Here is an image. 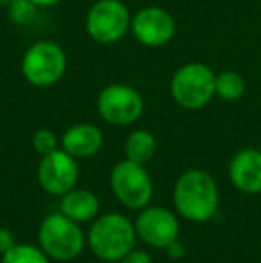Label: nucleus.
I'll list each match as a JSON object with an SVG mask.
<instances>
[{
    "mask_svg": "<svg viewBox=\"0 0 261 263\" xmlns=\"http://www.w3.org/2000/svg\"><path fill=\"white\" fill-rule=\"evenodd\" d=\"M66 54L59 43L52 40L36 42L22 58V76L34 88H50L63 79L66 72Z\"/></svg>",
    "mask_w": 261,
    "mask_h": 263,
    "instance_id": "5",
    "label": "nucleus"
},
{
    "mask_svg": "<svg viewBox=\"0 0 261 263\" xmlns=\"http://www.w3.org/2000/svg\"><path fill=\"white\" fill-rule=\"evenodd\" d=\"M57 143H59V140H57L56 133H52L50 129H38L32 136V147L39 156H45V154L56 151Z\"/></svg>",
    "mask_w": 261,
    "mask_h": 263,
    "instance_id": "19",
    "label": "nucleus"
},
{
    "mask_svg": "<svg viewBox=\"0 0 261 263\" xmlns=\"http://www.w3.org/2000/svg\"><path fill=\"white\" fill-rule=\"evenodd\" d=\"M104 145V135L95 124L83 122L65 131L61 136V149L77 159L93 158Z\"/></svg>",
    "mask_w": 261,
    "mask_h": 263,
    "instance_id": "13",
    "label": "nucleus"
},
{
    "mask_svg": "<svg viewBox=\"0 0 261 263\" xmlns=\"http://www.w3.org/2000/svg\"><path fill=\"white\" fill-rule=\"evenodd\" d=\"M11 2H14V0H0V4H2V6H6V7L9 6Z\"/></svg>",
    "mask_w": 261,
    "mask_h": 263,
    "instance_id": "24",
    "label": "nucleus"
},
{
    "mask_svg": "<svg viewBox=\"0 0 261 263\" xmlns=\"http://www.w3.org/2000/svg\"><path fill=\"white\" fill-rule=\"evenodd\" d=\"M143 107L145 104L142 93L129 84H109L97 97V111L101 118L116 127H126L138 122Z\"/></svg>",
    "mask_w": 261,
    "mask_h": 263,
    "instance_id": "8",
    "label": "nucleus"
},
{
    "mask_svg": "<svg viewBox=\"0 0 261 263\" xmlns=\"http://www.w3.org/2000/svg\"><path fill=\"white\" fill-rule=\"evenodd\" d=\"M36 177H38V184L43 192L61 197L66 192L73 190L79 181L77 158L70 156L63 149L52 151L50 154H45L39 159Z\"/></svg>",
    "mask_w": 261,
    "mask_h": 263,
    "instance_id": "9",
    "label": "nucleus"
},
{
    "mask_svg": "<svg viewBox=\"0 0 261 263\" xmlns=\"http://www.w3.org/2000/svg\"><path fill=\"white\" fill-rule=\"evenodd\" d=\"M38 243L50 260L72 261L83 254L88 246L81 224L68 218L61 211L43 218L38 229Z\"/></svg>",
    "mask_w": 261,
    "mask_h": 263,
    "instance_id": "3",
    "label": "nucleus"
},
{
    "mask_svg": "<svg viewBox=\"0 0 261 263\" xmlns=\"http://www.w3.org/2000/svg\"><path fill=\"white\" fill-rule=\"evenodd\" d=\"M131 11L122 0H97L86 14V31L93 42L113 45L131 29Z\"/></svg>",
    "mask_w": 261,
    "mask_h": 263,
    "instance_id": "7",
    "label": "nucleus"
},
{
    "mask_svg": "<svg viewBox=\"0 0 261 263\" xmlns=\"http://www.w3.org/2000/svg\"><path fill=\"white\" fill-rule=\"evenodd\" d=\"M216 73L204 63H186L170 79V95L183 109H202L215 97Z\"/></svg>",
    "mask_w": 261,
    "mask_h": 263,
    "instance_id": "4",
    "label": "nucleus"
},
{
    "mask_svg": "<svg viewBox=\"0 0 261 263\" xmlns=\"http://www.w3.org/2000/svg\"><path fill=\"white\" fill-rule=\"evenodd\" d=\"M109 184L120 204L129 210H143L152 201V177L142 163L131 161L127 158L116 163L109 176Z\"/></svg>",
    "mask_w": 261,
    "mask_h": 263,
    "instance_id": "6",
    "label": "nucleus"
},
{
    "mask_svg": "<svg viewBox=\"0 0 261 263\" xmlns=\"http://www.w3.org/2000/svg\"><path fill=\"white\" fill-rule=\"evenodd\" d=\"M229 179L244 194L261 192V151L244 149L229 163Z\"/></svg>",
    "mask_w": 261,
    "mask_h": 263,
    "instance_id": "12",
    "label": "nucleus"
},
{
    "mask_svg": "<svg viewBox=\"0 0 261 263\" xmlns=\"http://www.w3.org/2000/svg\"><path fill=\"white\" fill-rule=\"evenodd\" d=\"M245 93V79L234 70L216 73L215 79V95L222 101L233 102L238 101Z\"/></svg>",
    "mask_w": 261,
    "mask_h": 263,
    "instance_id": "16",
    "label": "nucleus"
},
{
    "mask_svg": "<svg viewBox=\"0 0 261 263\" xmlns=\"http://www.w3.org/2000/svg\"><path fill=\"white\" fill-rule=\"evenodd\" d=\"M134 228L138 238L156 249H165L170 246L174 240L179 238L181 231L177 217L163 206H145L139 210Z\"/></svg>",
    "mask_w": 261,
    "mask_h": 263,
    "instance_id": "10",
    "label": "nucleus"
},
{
    "mask_svg": "<svg viewBox=\"0 0 261 263\" xmlns=\"http://www.w3.org/2000/svg\"><path fill=\"white\" fill-rule=\"evenodd\" d=\"M134 224L122 213H104L97 217L86 235L88 247L104 261H120L134 249Z\"/></svg>",
    "mask_w": 261,
    "mask_h": 263,
    "instance_id": "2",
    "label": "nucleus"
},
{
    "mask_svg": "<svg viewBox=\"0 0 261 263\" xmlns=\"http://www.w3.org/2000/svg\"><path fill=\"white\" fill-rule=\"evenodd\" d=\"M98 210L101 201L93 192L86 188H73L59 199V211L77 224L93 222L98 217Z\"/></svg>",
    "mask_w": 261,
    "mask_h": 263,
    "instance_id": "14",
    "label": "nucleus"
},
{
    "mask_svg": "<svg viewBox=\"0 0 261 263\" xmlns=\"http://www.w3.org/2000/svg\"><path fill=\"white\" fill-rule=\"evenodd\" d=\"M131 32L145 47H165L175 36V20L163 7H143L131 18Z\"/></svg>",
    "mask_w": 261,
    "mask_h": 263,
    "instance_id": "11",
    "label": "nucleus"
},
{
    "mask_svg": "<svg viewBox=\"0 0 261 263\" xmlns=\"http://www.w3.org/2000/svg\"><path fill=\"white\" fill-rule=\"evenodd\" d=\"M38 7H52V6H57L61 4L63 0H32Z\"/></svg>",
    "mask_w": 261,
    "mask_h": 263,
    "instance_id": "23",
    "label": "nucleus"
},
{
    "mask_svg": "<svg viewBox=\"0 0 261 263\" xmlns=\"http://www.w3.org/2000/svg\"><path fill=\"white\" fill-rule=\"evenodd\" d=\"M220 195L215 179L204 170H186L174 186V206L190 222H208L218 210Z\"/></svg>",
    "mask_w": 261,
    "mask_h": 263,
    "instance_id": "1",
    "label": "nucleus"
},
{
    "mask_svg": "<svg viewBox=\"0 0 261 263\" xmlns=\"http://www.w3.org/2000/svg\"><path fill=\"white\" fill-rule=\"evenodd\" d=\"M39 7L32 0H14L7 6V13L13 24L16 25H29L38 14Z\"/></svg>",
    "mask_w": 261,
    "mask_h": 263,
    "instance_id": "18",
    "label": "nucleus"
},
{
    "mask_svg": "<svg viewBox=\"0 0 261 263\" xmlns=\"http://www.w3.org/2000/svg\"><path fill=\"white\" fill-rule=\"evenodd\" d=\"M0 263H50V258L39 246L32 243H14L2 254Z\"/></svg>",
    "mask_w": 261,
    "mask_h": 263,
    "instance_id": "17",
    "label": "nucleus"
},
{
    "mask_svg": "<svg viewBox=\"0 0 261 263\" xmlns=\"http://www.w3.org/2000/svg\"><path fill=\"white\" fill-rule=\"evenodd\" d=\"M165 253H167V256L170 258V260H181L186 254V247H185V243L179 242V238H177V240H174L170 246L165 247Z\"/></svg>",
    "mask_w": 261,
    "mask_h": 263,
    "instance_id": "21",
    "label": "nucleus"
},
{
    "mask_svg": "<svg viewBox=\"0 0 261 263\" xmlns=\"http://www.w3.org/2000/svg\"><path fill=\"white\" fill-rule=\"evenodd\" d=\"M120 263H152V258L147 251L142 249H132L126 258H122Z\"/></svg>",
    "mask_w": 261,
    "mask_h": 263,
    "instance_id": "20",
    "label": "nucleus"
},
{
    "mask_svg": "<svg viewBox=\"0 0 261 263\" xmlns=\"http://www.w3.org/2000/svg\"><path fill=\"white\" fill-rule=\"evenodd\" d=\"M14 243H16V240H14L13 233L6 228H0V256H2L4 253H7Z\"/></svg>",
    "mask_w": 261,
    "mask_h": 263,
    "instance_id": "22",
    "label": "nucleus"
},
{
    "mask_svg": "<svg viewBox=\"0 0 261 263\" xmlns=\"http://www.w3.org/2000/svg\"><path fill=\"white\" fill-rule=\"evenodd\" d=\"M157 142L156 136L147 129H136L126 140V158L131 161L145 165L156 154Z\"/></svg>",
    "mask_w": 261,
    "mask_h": 263,
    "instance_id": "15",
    "label": "nucleus"
}]
</instances>
